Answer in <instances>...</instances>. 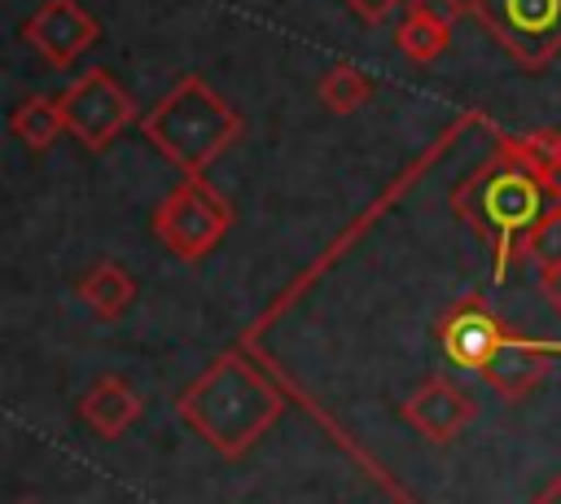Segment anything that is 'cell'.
<instances>
[{
    "label": "cell",
    "mask_w": 561,
    "mask_h": 504,
    "mask_svg": "<svg viewBox=\"0 0 561 504\" xmlns=\"http://www.w3.org/2000/svg\"><path fill=\"white\" fill-rule=\"evenodd\" d=\"M399 416H403L408 429H416L425 443L447 447V443H456V438L469 429V421L478 416V403H473V394H469L465 386H456L451 377H430V381H421V386L399 403Z\"/></svg>",
    "instance_id": "obj_9"
},
{
    "label": "cell",
    "mask_w": 561,
    "mask_h": 504,
    "mask_svg": "<svg viewBox=\"0 0 561 504\" xmlns=\"http://www.w3.org/2000/svg\"><path fill=\"white\" fill-rule=\"evenodd\" d=\"M285 412V394L241 355L224 351L215 355L197 381H188L175 394V416L219 456L237 460L245 456Z\"/></svg>",
    "instance_id": "obj_1"
},
{
    "label": "cell",
    "mask_w": 561,
    "mask_h": 504,
    "mask_svg": "<svg viewBox=\"0 0 561 504\" xmlns=\"http://www.w3.org/2000/svg\"><path fill=\"white\" fill-rule=\"evenodd\" d=\"M447 44H451V31L438 26V22H425V18H416V13H403L399 26H394V48H399L412 66L438 61V57L447 53Z\"/></svg>",
    "instance_id": "obj_16"
},
{
    "label": "cell",
    "mask_w": 561,
    "mask_h": 504,
    "mask_svg": "<svg viewBox=\"0 0 561 504\" xmlns=\"http://www.w3.org/2000/svg\"><path fill=\"white\" fill-rule=\"evenodd\" d=\"M539 294H543V298H548V307L561 316V263L539 272Z\"/></svg>",
    "instance_id": "obj_20"
},
{
    "label": "cell",
    "mask_w": 561,
    "mask_h": 504,
    "mask_svg": "<svg viewBox=\"0 0 561 504\" xmlns=\"http://www.w3.org/2000/svg\"><path fill=\"white\" fill-rule=\"evenodd\" d=\"M57 101H61V114H66V131L88 153H101L105 145H114L118 131L131 127V118H136L131 92L105 66H88L79 79H70V88Z\"/></svg>",
    "instance_id": "obj_6"
},
{
    "label": "cell",
    "mask_w": 561,
    "mask_h": 504,
    "mask_svg": "<svg viewBox=\"0 0 561 504\" xmlns=\"http://www.w3.org/2000/svg\"><path fill=\"white\" fill-rule=\"evenodd\" d=\"M373 92H377L373 75L359 70V66H351V61H333V66L316 79V101H320L329 114H337V118L364 110V105L373 101Z\"/></svg>",
    "instance_id": "obj_14"
},
{
    "label": "cell",
    "mask_w": 561,
    "mask_h": 504,
    "mask_svg": "<svg viewBox=\"0 0 561 504\" xmlns=\"http://www.w3.org/2000/svg\"><path fill=\"white\" fill-rule=\"evenodd\" d=\"M434 337H438L447 364L482 373V364H486V359L495 355V346L508 337V324L500 320V311H495L482 294H465V298H456V302L438 316Z\"/></svg>",
    "instance_id": "obj_7"
},
{
    "label": "cell",
    "mask_w": 561,
    "mask_h": 504,
    "mask_svg": "<svg viewBox=\"0 0 561 504\" xmlns=\"http://www.w3.org/2000/svg\"><path fill=\"white\" fill-rule=\"evenodd\" d=\"M408 13H416V18H425V22H438V26H456L460 22V13H469V0H408L403 4Z\"/></svg>",
    "instance_id": "obj_18"
},
{
    "label": "cell",
    "mask_w": 561,
    "mask_h": 504,
    "mask_svg": "<svg viewBox=\"0 0 561 504\" xmlns=\"http://www.w3.org/2000/svg\"><path fill=\"white\" fill-rule=\"evenodd\" d=\"M145 412V399L140 390L127 381V377H96L83 394H79V421L96 434V438H123Z\"/></svg>",
    "instance_id": "obj_11"
},
{
    "label": "cell",
    "mask_w": 561,
    "mask_h": 504,
    "mask_svg": "<svg viewBox=\"0 0 561 504\" xmlns=\"http://www.w3.org/2000/svg\"><path fill=\"white\" fill-rule=\"evenodd\" d=\"M22 504H31V500H22Z\"/></svg>",
    "instance_id": "obj_21"
},
{
    "label": "cell",
    "mask_w": 561,
    "mask_h": 504,
    "mask_svg": "<svg viewBox=\"0 0 561 504\" xmlns=\"http://www.w3.org/2000/svg\"><path fill=\"white\" fill-rule=\"evenodd\" d=\"M526 254L535 259V267H539V272L561 263V197L552 202V210H548V215H543V224L535 228V237H530V250H526Z\"/></svg>",
    "instance_id": "obj_17"
},
{
    "label": "cell",
    "mask_w": 561,
    "mask_h": 504,
    "mask_svg": "<svg viewBox=\"0 0 561 504\" xmlns=\"http://www.w3.org/2000/svg\"><path fill=\"white\" fill-rule=\"evenodd\" d=\"M96 35H101V26L79 0H39L35 13L22 22V39L53 70H66L70 61H79L96 44Z\"/></svg>",
    "instance_id": "obj_8"
},
{
    "label": "cell",
    "mask_w": 561,
    "mask_h": 504,
    "mask_svg": "<svg viewBox=\"0 0 561 504\" xmlns=\"http://www.w3.org/2000/svg\"><path fill=\"white\" fill-rule=\"evenodd\" d=\"M75 298L96 316V320H118L131 298H136V280L118 259H96L79 280H75Z\"/></svg>",
    "instance_id": "obj_12"
},
{
    "label": "cell",
    "mask_w": 561,
    "mask_h": 504,
    "mask_svg": "<svg viewBox=\"0 0 561 504\" xmlns=\"http://www.w3.org/2000/svg\"><path fill=\"white\" fill-rule=\"evenodd\" d=\"M557 351H561L557 342H535V337L508 329V337L495 346V355L482 364L478 377H482V386H491V394H500L504 403H517L548 377Z\"/></svg>",
    "instance_id": "obj_10"
},
{
    "label": "cell",
    "mask_w": 561,
    "mask_h": 504,
    "mask_svg": "<svg viewBox=\"0 0 561 504\" xmlns=\"http://www.w3.org/2000/svg\"><path fill=\"white\" fill-rule=\"evenodd\" d=\"M342 4H346L364 26H381V22H386L394 9H403L408 0H342Z\"/></svg>",
    "instance_id": "obj_19"
},
{
    "label": "cell",
    "mask_w": 561,
    "mask_h": 504,
    "mask_svg": "<svg viewBox=\"0 0 561 504\" xmlns=\"http://www.w3.org/2000/svg\"><path fill=\"white\" fill-rule=\"evenodd\" d=\"M140 131L175 171L202 175L241 136V114L202 75H180L140 114Z\"/></svg>",
    "instance_id": "obj_3"
},
{
    "label": "cell",
    "mask_w": 561,
    "mask_h": 504,
    "mask_svg": "<svg viewBox=\"0 0 561 504\" xmlns=\"http://www.w3.org/2000/svg\"><path fill=\"white\" fill-rule=\"evenodd\" d=\"M561 197L557 184L539 180L522 162L491 153L469 180L451 188V210L491 245L495 254V280H504L513 259H526L535 228Z\"/></svg>",
    "instance_id": "obj_2"
},
{
    "label": "cell",
    "mask_w": 561,
    "mask_h": 504,
    "mask_svg": "<svg viewBox=\"0 0 561 504\" xmlns=\"http://www.w3.org/2000/svg\"><path fill=\"white\" fill-rule=\"evenodd\" d=\"M9 131H13L26 149L44 153V149L66 131L61 101H57V96H44V92H35V96L18 101V105H13V114H9Z\"/></svg>",
    "instance_id": "obj_15"
},
{
    "label": "cell",
    "mask_w": 561,
    "mask_h": 504,
    "mask_svg": "<svg viewBox=\"0 0 561 504\" xmlns=\"http://www.w3.org/2000/svg\"><path fill=\"white\" fill-rule=\"evenodd\" d=\"M469 18L526 70H548L561 53V0H469Z\"/></svg>",
    "instance_id": "obj_5"
},
{
    "label": "cell",
    "mask_w": 561,
    "mask_h": 504,
    "mask_svg": "<svg viewBox=\"0 0 561 504\" xmlns=\"http://www.w3.org/2000/svg\"><path fill=\"white\" fill-rule=\"evenodd\" d=\"M495 153L522 162L526 171H535L539 180L561 188V131L539 127V131H513V136H495Z\"/></svg>",
    "instance_id": "obj_13"
},
{
    "label": "cell",
    "mask_w": 561,
    "mask_h": 504,
    "mask_svg": "<svg viewBox=\"0 0 561 504\" xmlns=\"http://www.w3.org/2000/svg\"><path fill=\"white\" fill-rule=\"evenodd\" d=\"M232 228V202L206 180V175H184L153 210V237L180 259V263H202Z\"/></svg>",
    "instance_id": "obj_4"
}]
</instances>
